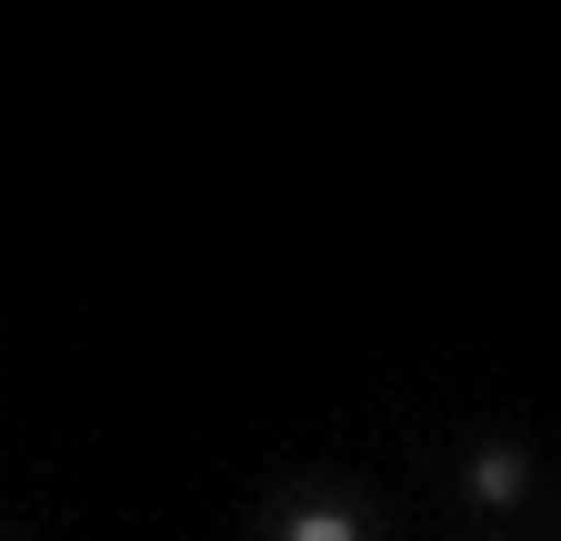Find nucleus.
Wrapping results in <instances>:
<instances>
[{"mask_svg": "<svg viewBox=\"0 0 561 541\" xmlns=\"http://www.w3.org/2000/svg\"><path fill=\"white\" fill-rule=\"evenodd\" d=\"M471 502H481V511H512V502H522V451H502V441L471 451Z\"/></svg>", "mask_w": 561, "mask_h": 541, "instance_id": "obj_1", "label": "nucleus"}, {"mask_svg": "<svg viewBox=\"0 0 561 541\" xmlns=\"http://www.w3.org/2000/svg\"><path fill=\"white\" fill-rule=\"evenodd\" d=\"M280 541H362V511L351 502H301L291 521H280Z\"/></svg>", "mask_w": 561, "mask_h": 541, "instance_id": "obj_2", "label": "nucleus"}]
</instances>
